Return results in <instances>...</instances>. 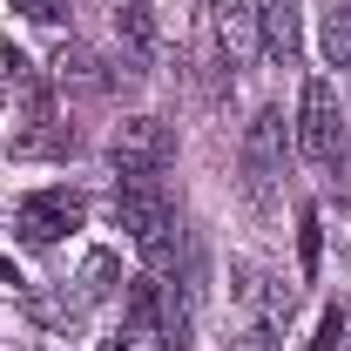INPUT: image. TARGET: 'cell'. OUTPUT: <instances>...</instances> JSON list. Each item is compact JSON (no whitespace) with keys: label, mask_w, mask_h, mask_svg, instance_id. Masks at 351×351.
Segmentation results:
<instances>
[{"label":"cell","mask_w":351,"mask_h":351,"mask_svg":"<svg viewBox=\"0 0 351 351\" xmlns=\"http://www.w3.org/2000/svg\"><path fill=\"white\" fill-rule=\"evenodd\" d=\"M317 47H324V61L331 68H351V7H324V21H317Z\"/></svg>","instance_id":"11"},{"label":"cell","mask_w":351,"mask_h":351,"mask_svg":"<svg viewBox=\"0 0 351 351\" xmlns=\"http://www.w3.org/2000/svg\"><path fill=\"white\" fill-rule=\"evenodd\" d=\"M41 149H75V129L47 122V129H34V135H14V156H41Z\"/></svg>","instance_id":"13"},{"label":"cell","mask_w":351,"mask_h":351,"mask_svg":"<svg viewBox=\"0 0 351 351\" xmlns=\"http://www.w3.org/2000/svg\"><path fill=\"white\" fill-rule=\"evenodd\" d=\"M298 257H304V277H317V210L298 217Z\"/></svg>","instance_id":"14"},{"label":"cell","mask_w":351,"mask_h":351,"mask_svg":"<svg viewBox=\"0 0 351 351\" xmlns=\"http://www.w3.org/2000/svg\"><path fill=\"white\" fill-rule=\"evenodd\" d=\"M338 338H345V311L331 304V311H324V324H317V338H311V351H338Z\"/></svg>","instance_id":"16"},{"label":"cell","mask_w":351,"mask_h":351,"mask_svg":"<svg viewBox=\"0 0 351 351\" xmlns=\"http://www.w3.org/2000/svg\"><path fill=\"white\" fill-rule=\"evenodd\" d=\"M169 156H176V135L156 115H129V122H115V135H108V162L122 176H162Z\"/></svg>","instance_id":"2"},{"label":"cell","mask_w":351,"mask_h":351,"mask_svg":"<svg viewBox=\"0 0 351 351\" xmlns=\"http://www.w3.org/2000/svg\"><path fill=\"white\" fill-rule=\"evenodd\" d=\"M54 82L61 88H101V61H95L82 41H68L61 54H54Z\"/></svg>","instance_id":"12"},{"label":"cell","mask_w":351,"mask_h":351,"mask_svg":"<svg viewBox=\"0 0 351 351\" xmlns=\"http://www.w3.org/2000/svg\"><path fill=\"white\" fill-rule=\"evenodd\" d=\"M345 338H351V317H345Z\"/></svg>","instance_id":"19"},{"label":"cell","mask_w":351,"mask_h":351,"mask_svg":"<svg viewBox=\"0 0 351 351\" xmlns=\"http://www.w3.org/2000/svg\"><path fill=\"white\" fill-rule=\"evenodd\" d=\"M115 34L129 41L135 61H149V54H156V14H149V0H122V14H115Z\"/></svg>","instance_id":"9"},{"label":"cell","mask_w":351,"mask_h":351,"mask_svg":"<svg viewBox=\"0 0 351 351\" xmlns=\"http://www.w3.org/2000/svg\"><path fill=\"white\" fill-rule=\"evenodd\" d=\"M115 223H122L135 243L149 250V263H156V270L169 263L176 210H169V196H162V182H156V176H122V189H115Z\"/></svg>","instance_id":"1"},{"label":"cell","mask_w":351,"mask_h":351,"mask_svg":"<svg viewBox=\"0 0 351 351\" xmlns=\"http://www.w3.org/2000/svg\"><path fill=\"white\" fill-rule=\"evenodd\" d=\"M122 284V263H115V250H88L82 277H75V291H82V304H101L108 291Z\"/></svg>","instance_id":"10"},{"label":"cell","mask_w":351,"mask_h":351,"mask_svg":"<svg viewBox=\"0 0 351 351\" xmlns=\"http://www.w3.org/2000/svg\"><path fill=\"white\" fill-rule=\"evenodd\" d=\"M210 27H217V47L230 68H250L263 54V21H257V0H210Z\"/></svg>","instance_id":"5"},{"label":"cell","mask_w":351,"mask_h":351,"mask_svg":"<svg viewBox=\"0 0 351 351\" xmlns=\"http://www.w3.org/2000/svg\"><path fill=\"white\" fill-rule=\"evenodd\" d=\"M331 189H338V210H345V217H351V156H345V162H338V176H331Z\"/></svg>","instance_id":"17"},{"label":"cell","mask_w":351,"mask_h":351,"mask_svg":"<svg viewBox=\"0 0 351 351\" xmlns=\"http://www.w3.org/2000/svg\"><path fill=\"white\" fill-rule=\"evenodd\" d=\"M82 217H88L82 196H68V189H41V196H27V203L14 210V237L34 243V250H47L61 230H82Z\"/></svg>","instance_id":"4"},{"label":"cell","mask_w":351,"mask_h":351,"mask_svg":"<svg viewBox=\"0 0 351 351\" xmlns=\"http://www.w3.org/2000/svg\"><path fill=\"white\" fill-rule=\"evenodd\" d=\"M298 156L304 162H338V88L324 75H311L304 101H298Z\"/></svg>","instance_id":"3"},{"label":"cell","mask_w":351,"mask_h":351,"mask_svg":"<svg viewBox=\"0 0 351 351\" xmlns=\"http://www.w3.org/2000/svg\"><path fill=\"white\" fill-rule=\"evenodd\" d=\"M230 351H284V338H277V324H250L243 338H230Z\"/></svg>","instance_id":"15"},{"label":"cell","mask_w":351,"mask_h":351,"mask_svg":"<svg viewBox=\"0 0 351 351\" xmlns=\"http://www.w3.org/2000/svg\"><path fill=\"white\" fill-rule=\"evenodd\" d=\"M122 351H169V324H162V284H156V277H135Z\"/></svg>","instance_id":"6"},{"label":"cell","mask_w":351,"mask_h":351,"mask_svg":"<svg viewBox=\"0 0 351 351\" xmlns=\"http://www.w3.org/2000/svg\"><path fill=\"white\" fill-rule=\"evenodd\" d=\"M0 284H21V270H14L7 257H0Z\"/></svg>","instance_id":"18"},{"label":"cell","mask_w":351,"mask_h":351,"mask_svg":"<svg viewBox=\"0 0 351 351\" xmlns=\"http://www.w3.org/2000/svg\"><path fill=\"white\" fill-rule=\"evenodd\" d=\"M284 162V108H257V122L243 135V176H250V189H263L270 176Z\"/></svg>","instance_id":"7"},{"label":"cell","mask_w":351,"mask_h":351,"mask_svg":"<svg viewBox=\"0 0 351 351\" xmlns=\"http://www.w3.org/2000/svg\"><path fill=\"white\" fill-rule=\"evenodd\" d=\"M257 21H263V47H270V61H298V47H304V34H298V0H257Z\"/></svg>","instance_id":"8"}]
</instances>
